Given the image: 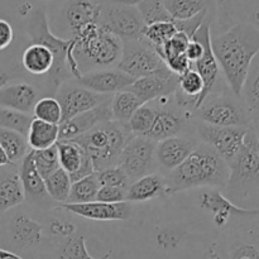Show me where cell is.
<instances>
[{
    "mask_svg": "<svg viewBox=\"0 0 259 259\" xmlns=\"http://www.w3.org/2000/svg\"><path fill=\"white\" fill-rule=\"evenodd\" d=\"M242 100L253 123L259 120V65L250 67L242 90ZM252 123V124H253Z\"/></svg>",
    "mask_w": 259,
    "mask_h": 259,
    "instance_id": "obj_34",
    "label": "cell"
},
{
    "mask_svg": "<svg viewBox=\"0 0 259 259\" xmlns=\"http://www.w3.org/2000/svg\"><path fill=\"white\" fill-rule=\"evenodd\" d=\"M9 164H13V163H10V161H9V158H8L5 151L2 148V147H0V167L9 166Z\"/></svg>",
    "mask_w": 259,
    "mask_h": 259,
    "instance_id": "obj_54",
    "label": "cell"
},
{
    "mask_svg": "<svg viewBox=\"0 0 259 259\" xmlns=\"http://www.w3.org/2000/svg\"><path fill=\"white\" fill-rule=\"evenodd\" d=\"M207 18V9L202 10L199 14L195 15V17L190 18L186 20H174L175 25H176L177 30L179 32L185 33L190 39H192L194 34L196 33V30L201 27L202 23L205 22V19Z\"/></svg>",
    "mask_w": 259,
    "mask_h": 259,
    "instance_id": "obj_48",
    "label": "cell"
},
{
    "mask_svg": "<svg viewBox=\"0 0 259 259\" xmlns=\"http://www.w3.org/2000/svg\"><path fill=\"white\" fill-rule=\"evenodd\" d=\"M194 114L210 125L250 126L253 123L242 98L233 93L209 95Z\"/></svg>",
    "mask_w": 259,
    "mask_h": 259,
    "instance_id": "obj_7",
    "label": "cell"
},
{
    "mask_svg": "<svg viewBox=\"0 0 259 259\" xmlns=\"http://www.w3.org/2000/svg\"><path fill=\"white\" fill-rule=\"evenodd\" d=\"M229 166L210 146L202 143L171 171L167 180V195L197 187L225 189L229 180Z\"/></svg>",
    "mask_w": 259,
    "mask_h": 259,
    "instance_id": "obj_2",
    "label": "cell"
},
{
    "mask_svg": "<svg viewBox=\"0 0 259 259\" xmlns=\"http://www.w3.org/2000/svg\"><path fill=\"white\" fill-rule=\"evenodd\" d=\"M100 187L98 172H94L78 181L72 182L70 195L65 204H85V202L95 201Z\"/></svg>",
    "mask_w": 259,
    "mask_h": 259,
    "instance_id": "obj_32",
    "label": "cell"
},
{
    "mask_svg": "<svg viewBox=\"0 0 259 259\" xmlns=\"http://www.w3.org/2000/svg\"><path fill=\"white\" fill-rule=\"evenodd\" d=\"M24 200V189L17 164L0 167V212L19 206Z\"/></svg>",
    "mask_w": 259,
    "mask_h": 259,
    "instance_id": "obj_23",
    "label": "cell"
},
{
    "mask_svg": "<svg viewBox=\"0 0 259 259\" xmlns=\"http://www.w3.org/2000/svg\"><path fill=\"white\" fill-rule=\"evenodd\" d=\"M33 120L29 114H23L12 109L0 106V128L10 129L27 137L28 129Z\"/></svg>",
    "mask_w": 259,
    "mask_h": 259,
    "instance_id": "obj_41",
    "label": "cell"
},
{
    "mask_svg": "<svg viewBox=\"0 0 259 259\" xmlns=\"http://www.w3.org/2000/svg\"><path fill=\"white\" fill-rule=\"evenodd\" d=\"M252 126H253V129H254V131H255V133H257V136H258V138H259V120L258 121H254V123L252 124Z\"/></svg>",
    "mask_w": 259,
    "mask_h": 259,
    "instance_id": "obj_57",
    "label": "cell"
},
{
    "mask_svg": "<svg viewBox=\"0 0 259 259\" xmlns=\"http://www.w3.org/2000/svg\"><path fill=\"white\" fill-rule=\"evenodd\" d=\"M113 2L123 3V4H128V5H137L141 0H113Z\"/></svg>",
    "mask_w": 259,
    "mask_h": 259,
    "instance_id": "obj_56",
    "label": "cell"
},
{
    "mask_svg": "<svg viewBox=\"0 0 259 259\" xmlns=\"http://www.w3.org/2000/svg\"><path fill=\"white\" fill-rule=\"evenodd\" d=\"M172 20H186L207 9L205 0H163Z\"/></svg>",
    "mask_w": 259,
    "mask_h": 259,
    "instance_id": "obj_36",
    "label": "cell"
},
{
    "mask_svg": "<svg viewBox=\"0 0 259 259\" xmlns=\"http://www.w3.org/2000/svg\"><path fill=\"white\" fill-rule=\"evenodd\" d=\"M43 225L24 212H15L8 223V235L19 249H29L40 243Z\"/></svg>",
    "mask_w": 259,
    "mask_h": 259,
    "instance_id": "obj_21",
    "label": "cell"
},
{
    "mask_svg": "<svg viewBox=\"0 0 259 259\" xmlns=\"http://www.w3.org/2000/svg\"><path fill=\"white\" fill-rule=\"evenodd\" d=\"M202 89H204L202 78L192 68H190L189 71L179 76V86H177L176 93L181 94V95L186 96L189 99H192L195 104H196V100L200 96V94L202 93Z\"/></svg>",
    "mask_w": 259,
    "mask_h": 259,
    "instance_id": "obj_43",
    "label": "cell"
},
{
    "mask_svg": "<svg viewBox=\"0 0 259 259\" xmlns=\"http://www.w3.org/2000/svg\"><path fill=\"white\" fill-rule=\"evenodd\" d=\"M98 25L101 29L118 37L121 42L141 38L146 27L136 5L123 4L113 0L100 2Z\"/></svg>",
    "mask_w": 259,
    "mask_h": 259,
    "instance_id": "obj_8",
    "label": "cell"
},
{
    "mask_svg": "<svg viewBox=\"0 0 259 259\" xmlns=\"http://www.w3.org/2000/svg\"><path fill=\"white\" fill-rule=\"evenodd\" d=\"M227 191L235 199H245L259 190V138L250 125L237 156L228 163Z\"/></svg>",
    "mask_w": 259,
    "mask_h": 259,
    "instance_id": "obj_5",
    "label": "cell"
},
{
    "mask_svg": "<svg viewBox=\"0 0 259 259\" xmlns=\"http://www.w3.org/2000/svg\"><path fill=\"white\" fill-rule=\"evenodd\" d=\"M48 230L51 235L61 239V238H67L75 234L76 225L65 218L52 217L50 218V223H48Z\"/></svg>",
    "mask_w": 259,
    "mask_h": 259,
    "instance_id": "obj_46",
    "label": "cell"
},
{
    "mask_svg": "<svg viewBox=\"0 0 259 259\" xmlns=\"http://www.w3.org/2000/svg\"><path fill=\"white\" fill-rule=\"evenodd\" d=\"M14 39V30L8 20L0 18V51L9 47Z\"/></svg>",
    "mask_w": 259,
    "mask_h": 259,
    "instance_id": "obj_50",
    "label": "cell"
},
{
    "mask_svg": "<svg viewBox=\"0 0 259 259\" xmlns=\"http://www.w3.org/2000/svg\"><path fill=\"white\" fill-rule=\"evenodd\" d=\"M56 95L62 109V123L78 114L101 105L110 99L109 95L93 93L78 83H62Z\"/></svg>",
    "mask_w": 259,
    "mask_h": 259,
    "instance_id": "obj_13",
    "label": "cell"
},
{
    "mask_svg": "<svg viewBox=\"0 0 259 259\" xmlns=\"http://www.w3.org/2000/svg\"><path fill=\"white\" fill-rule=\"evenodd\" d=\"M205 259H259V232L254 229L220 233L205 247Z\"/></svg>",
    "mask_w": 259,
    "mask_h": 259,
    "instance_id": "obj_9",
    "label": "cell"
},
{
    "mask_svg": "<svg viewBox=\"0 0 259 259\" xmlns=\"http://www.w3.org/2000/svg\"><path fill=\"white\" fill-rule=\"evenodd\" d=\"M136 78L131 77L120 70H99L93 72L82 73L76 82L82 88L100 94V95H110L128 89Z\"/></svg>",
    "mask_w": 259,
    "mask_h": 259,
    "instance_id": "obj_18",
    "label": "cell"
},
{
    "mask_svg": "<svg viewBox=\"0 0 259 259\" xmlns=\"http://www.w3.org/2000/svg\"><path fill=\"white\" fill-rule=\"evenodd\" d=\"M180 234L175 229H166L158 235L159 244L163 247H174L179 243Z\"/></svg>",
    "mask_w": 259,
    "mask_h": 259,
    "instance_id": "obj_52",
    "label": "cell"
},
{
    "mask_svg": "<svg viewBox=\"0 0 259 259\" xmlns=\"http://www.w3.org/2000/svg\"><path fill=\"white\" fill-rule=\"evenodd\" d=\"M167 192V180L158 174H149L132 182L126 192L128 202H143L157 199Z\"/></svg>",
    "mask_w": 259,
    "mask_h": 259,
    "instance_id": "obj_25",
    "label": "cell"
},
{
    "mask_svg": "<svg viewBox=\"0 0 259 259\" xmlns=\"http://www.w3.org/2000/svg\"><path fill=\"white\" fill-rule=\"evenodd\" d=\"M0 147L4 149L10 163L13 164L22 162V159L29 152L27 137L5 128H0Z\"/></svg>",
    "mask_w": 259,
    "mask_h": 259,
    "instance_id": "obj_31",
    "label": "cell"
},
{
    "mask_svg": "<svg viewBox=\"0 0 259 259\" xmlns=\"http://www.w3.org/2000/svg\"><path fill=\"white\" fill-rule=\"evenodd\" d=\"M136 7L146 25L158 22H174L164 8L163 0H141Z\"/></svg>",
    "mask_w": 259,
    "mask_h": 259,
    "instance_id": "obj_40",
    "label": "cell"
},
{
    "mask_svg": "<svg viewBox=\"0 0 259 259\" xmlns=\"http://www.w3.org/2000/svg\"><path fill=\"white\" fill-rule=\"evenodd\" d=\"M163 66L164 62L158 53L143 37L123 42V51L118 63V70L123 71L131 77L136 80L146 77L157 72Z\"/></svg>",
    "mask_w": 259,
    "mask_h": 259,
    "instance_id": "obj_10",
    "label": "cell"
},
{
    "mask_svg": "<svg viewBox=\"0 0 259 259\" xmlns=\"http://www.w3.org/2000/svg\"><path fill=\"white\" fill-rule=\"evenodd\" d=\"M19 176L22 180L23 189H24L25 199L37 206L50 205L51 197L46 191L45 180L40 177L35 168L34 161H33V151L30 149L27 156L22 159L19 167Z\"/></svg>",
    "mask_w": 259,
    "mask_h": 259,
    "instance_id": "obj_22",
    "label": "cell"
},
{
    "mask_svg": "<svg viewBox=\"0 0 259 259\" xmlns=\"http://www.w3.org/2000/svg\"><path fill=\"white\" fill-rule=\"evenodd\" d=\"M58 259H109L110 253H106L101 258H94L86 248V239L83 235H73L67 238H61L56 247Z\"/></svg>",
    "mask_w": 259,
    "mask_h": 259,
    "instance_id": "obj_30",
    "label": "cell"
},
{
    "mask_svg": "<svg viewBox=\"0 0 259 259\" xmlns=\"http://www.w3.org/2000/svg\"><path fill=\"white\" fill-rule=\"evenodd\" d=\"M184 125V114L179 113L172 108H163L162 110H157L153 125L146 134V137L158 143V142L171 138V137H177Z\"/></svg>",
    "mask_w": 259,
    "mask_h": 259,
    "instance_id": "obj_26",
    "label": "cell"
},
{
    "mask_svg": "<svg viewBox=\"0 0 259 259\" xmlns=\"http://www.w3.org/2000/svg\"><path fill=\"white\" fill-rule=\"evenodd\" d=\"M33 161H34L38 174L40 175L43 180H46L53 172H56L60 168L57 146L55 144V146L50 147L47 149L33 151Z\"/></svg>",
    "mask_w": 259,
    "mask_h": 259,
    "instance_id": "obj_42",
    "label": "cell"
},
{
    "mask_svg": "<svg viewBox=\"0 0 259 259\" xmlns=\"http://www.w3.org/2000/svg\"><path fill=\"white\" fill-rule=\"evenodd\" d=\"M192 39L197 40V42H200L202 46H204V55H202V57L200 58L197 62H195L194 65H191L192 70H195L197 73H199L200 77L202 78V82H204L202 93L200 94V96L196 100V104H195V108H194V113H195V111L202 105L205 99L212 94L214 88L218 83V80H219V73H220L219 63H218L211 48V34H210L209 17L205 19V22L202 23L201 27L196 30V33L194 34Z\"/></svg>",
    "mask_w": 259,
    "mask_h": 259,
    "instance_id": "obj_11",
    "label": "cell"
},
{
    "mask_svg": "<svg viewBox=\"0 0 259 259\" xmlns=\"http://www.w3.org/2000/svg\"><path fill=\"white\" fill-rule=\"evenodd\" d=\"M27 32L32 43L43 45L53 53L55 62L52 70L48 73V88L53 94L57 93L58 88L70 76L67 68V53L72 48L75 39H62L51 32L46 12L40 8L34 9L28 17Z\"/></svg>",
    "mask_w": 259,
    "mask_h": 259,
    "instance_id": "obj_4",
    "label": "cell"
},
{
    "mask_svg": "<svg viewBox=\"0 0 259 259\" xmlns=\"http://www.w3.org/2000/svg\"><path fill=\"white\" fill-rule=\"evenodd\" d=\"M177 86H179V76L172 73L164 65L152 75L137 78L125 90L136 94L143 101V104H147L164 96L174 95L177 90Z\"/></svg>",
    "mask_w": 259,
    "mask_h": 259,
    "instance_id": "obj_15",
    "label": "cell"
},
{
    "mask_svg": "<svg viewBox=\"0 0 259 259\" xmlns=\"http://www.w3.org/2000/svg\"><path fill=\"white\" fill-rule=\"evenodd\" d=\"M142 105H143V101L132 91L123 90L114 94L110 103L113 120L121 124H126Z\"/></svg>",
    "mask_w": 259,
    "mask_h": 259,
    "instance_id": "obj_29",
    "label": "cell"
},
{
    "mask_svg": "<svg viewBox=\"0 0 259 259\" xmlns=\"http://www.w3.org/2000/svg\"><path fill=\"white\" fill-rule=\"evenodd\" d=\"M71 182L70 175L63 168H58L57 171L53 172L51 176L45 180L46 191L51 200L58 204H65L68 199V195L71 191Z\"/></svg>",
    "mask_w": 259,
    "mask_h": 259,
    "instance_id": "obj_35",
    "label": "cell"
},
{
    "mask_svg": "<svg viewBox=\"0 0 259 259\" xmlns=\"http://www.w3.org/2000/svg\"><path fill=\"white\" fill-rule=\"evenodd\" d=\"M56 146L61 168L65 169L70 176L77 172L88 153L72 141H57Z\"/></svg>",
    "mask_w": 259,
    "mask_h": 259,
    "instance_id": "obj_33",
    "label": "cell"
},
{
    "mask_svg": "<svg viewBox=\"0 0 259 259\" xmlns=\"http://www.w3.org/2000/svg\"><path fill=\"white\" fill-rule=\"evenodd\" d=\"M110 103L111 98L101 105L61 123L60 131H58V141H72L76 137L82 136L86 132L95 128L100 123L113 120Z\"/></svg>",
    "mask_w": 259,
    "mask_h": 259,
    "instance_id": "obj_17",
    "label": "cell"
},
{
    "mask_svg": "<svg viewBox=\"0 0 259 259\" xmlns=\"http://www.w3.org/2000/svg\"><path fill=\"white\" fill-rule=\"evenodd\" d=\"M33 115L35 119L46 123L56 124V125L62 123V109L57 99L52 96L39 99L33 109Z\"/></svg>",
    "mask_w": 259,
    "mask_h": 259,
    "instance_id": "obj_39",
    "label": "cell"
},
{
    "mask_svg": "<svg viewBox=\"0 0 259 259\" xmlns=\"http://www.w3.org/2000/svg\"><path fill=\"white\" fill-rule=\"evenodd\" d=\"M156 115V108L148 105V104H143V105L133 114V116L129 119L128 123L125 124L129 133H131L132 136L146 137V134L148 133L149 129L153 125Z\"/></svg>",
    "mask_w": 259,
    "mask_h": 259,
    "instance_id": "obj_38",
    "label": "cell"
},
{
    "mask_svg": "<svg viewBox=\"0 0 259 259\" xmlns=\"http://www.w3.org/2000/svg\"><path fill=\"white\" fill-rule=\"evenodd\" d=\"M60 125L33 118L27 134L28 146L32 151H42L55 146L58 141Z\"/></svg>",
    "mask_w": 259,
    "mask_h": 259,
    "instance_id": "obj_28",
    "label": "cell"
},
{
    "mask_svg": "<svg viewBox=\"0 0 259 259\" xmlns=\"http://www.w3.org/2000/svg\"><path fill=\"white\" fill-rule=\"evenodd\" d=\"M177 33V28L174 22H158L146 25L142 37L154 48V51L163 47Z\"/></svg>",
    "mask_w": 259,
    "mask_h": 259,
    "instance_id": "obj_37",
    "label": "cell"
},
{
    "mask_svg": "<svg viewBox=\"0 0 259 259\" xmlns=\"http://www.w3.org/2000/svg\"><path fill=\"white\" fill-rule=\"evenodd\" d=\"M0 259H24V258H23L22 255L17 254V253L12 252V250L0 248Z\"/></svg>",
    "mask_w": 259,
    "mask_h": 259,
    "instance_id": "obj_53",
    "label": "cell"
},
{
    "mask_svg": "<svg viewBox=\"0 0 259 259\" xmlns=\"http://www.w3.org/2000/svg\"><path fill=\"white\" fill-rule=\"evenodd\" d=\"M53 62H55L53 53L46 46L38 43H32L28 46L22 56L23 67L35 76L50 73L53 67Z\"/></svg>",
    "mask_w": 259,
    "mask_h": 259,
    "instance_id": "obj_27",
    "label": "cell"
},
{
    "mask_svg": "<svg viewBox=\"0 0 259 259\" xmlns=\"http://www.w3.org/2000/svg\"><path fill=\"white\" fill-rule=\"evenodd\" d=\"M38 96L39 93L30 83H14L0 90V106L23 114H29L34 109L35 103L39 100Z\"/></svg>",
    "mask_w": 259,
    "mask_h": 259,
    "instance_id": "obj_24",
    "label": "cell"
},
{
    "mask_svg": "<svg viewBox=\"0 0 259 259\" xmlns=\"http://www.w3.org/2000/svg\"><path fill=\"white\" fill-rule=\"evenodd\" d=\"M249 126H218L200 121L197 126L202 142L211 147L227 163L240 151Z\"/></svg>",
    "mask_w": 259,
    "mask_h": 259,
    "instance_id": "obj_12",
    "label": "cell"
},
{
    "mask_svg": "<svg viewBox=\"0 0 259 259\" xmlns=\"http://www.w3.org/2000/svg\"><path fill=\"white\" fill-rule=\"evenodd\" d=\"M200 209L212 214V222L220 229H224L229 224L232 217L252 218L259 214V210L244 209L222 194L219 189L205 190L199 199Z\"/></svg>",
    "mask_w": 259,
    "mask_h": 259,
    "instance_id": "obj_14",
    "label": "cell"
},
{
    "mask_svg": "<svg viewBox=\"0 0 259 259\" xmlns=\"http://www.w3.org/2000/svg\"><path fill=\"white\" fill-rule=\"evenodd\" d=\"M98 179L99 182H100V186H114L128 189L129 185L132 184L125 172L119 166L110 167V168L98 172Z\"/></svg>",
    "mask_w": 259,
    "mask_h": 259,
    "instance_id": "obj_44",
    "label": "cell"
},
{
    "mask_svg": "<svg viewBox=\"0 0 259 259\" xmlns=\"http://www.w3.org/2000/svg\"><path fill=\"white\" fill-rule=\"evenodd\" d=\"M75 39L73 56L78 60L90 62L96 67L118 66L123 51V42L111 33L101 29L99 25L89 28Z\"/></svg>",
    "mask_w": 259,
    "mask_h": 259,
    "instance_id": "obj_6",
    "label": "cell"
},
{
    "mask_svg": "<svg viewBox=\"0 0 259 259\" xmlns=\"http://www.w3.org/2000/svg\"><path fill=\"white\" fill-rule=\"evenodd\" d=\"M100 2L96 0H68L63 14L73 37H78L89 28L98 25Z\"/></svg>",
    "mask_w": 259,
    "mask_h": 259,
    "instance_id": "obj_19",
    "label": "cell"
},
{
    "mask_svg": "<svg viewBox=\"0 0 259 259\" xmlns=\"http://www.w3.org/2000/svg\"><path fill=\"white\" fill-rule=\"evenodd\" d=\"M211 48L230 91L240 98L253 61L259 53V28L252 23L235 24L211 38Z\"/></svg>",
    "mask_w": 259,
    "mask_h": 259,
    "instance_id": "obj_1",
    "label": "cell"
},
{
    "mask_svg": "<svg viewBox=\"0 0 259 259\" xmlns=\"http://www.w3.org/2000/svg\"><path fill=\"white\" fill-rule=\"evenodd\" d=\"M164 65L167 66V68L172 73H175L177 76L182 75V73H185L186 71H189L191 68V63H190L186 53L172 56V57L167 58V60H164Z\"/></svg>",
    "mask_w": 259,
    "mask_h": 259,
    "instance_id": "obj_49",
    "label": "cell"
},
{
    "mask_svg": "<svg viewBox=\"0 0 259 259\" xmlns=\"http://www.w3.org/2000/svg\"><path fill=\"white\" fill-rule=\"evenodd\" d=\"M60 209L96 222H124L132 215V206L128 201L119 204H106L100 201L85 202V204H61Z\"/></svg>",
    "mask_w": 259,
    "mask_h": 259,
    "instance_id": "obj_16",
    "label": "cell"
},
{
    "mask_svg": "<svg viewBox=\"0 0 259 259\" xmlns=\"http://www.w3.org/2000/svg\"><path fill=\"white\" fill-rule=\"evenodd\" d=\"M132 137L125 124L109 120L100 123L82 136L76 137L72 142L77 143L90 156L95 172H100L118 166L121 152Z\"/></svg>",
    "mask_w": 259,
    "mask_h": 259,
    "instance_id": "obj_3",
    "label": "cell"
},
{
    "mask_svg": "<svg viewBox=\"0 0 259 259\" xmlns=\"http://www.w3.org/2000/svg\"><path fill=\"white\" fill-rule=\"evenodd\" d=\"M9 80H10V77L7 75V73L0 72V90H2L3 88H5V86H7V83L9 82Z\"/></svg>",
    "mask_w": 259,
    "mask_h": 259,
    "instance_id": "obj_55",
    "label": "cell"
},
{
    "mask_svg": "<svg viewBox=\"0 0 259 259\" xmlns=\"http://www.w3.org/2000/svg\"><path fill=\"white\" fill-rule=\"evenodd\" d=\"M199 146L195 139L171 137L157 143L154 158L162 168L174 171Z\"/></svg>",
    "mask_w": 259,
    "mask_h": 259,
    "instance_id": "obj_20",
    "label": "cell"
},
{
    "mask_svg": "<svg viewBox=\"0 0 259 259\" xmlns=\"http://www.w3.org/2000/svg\"><path fill=\"white\" fill-rule=\"evenodd\" d=\"M185 53H186L190 63L194 65V63L197 62V61L202 57V55H204V46H202L200 42H197V40L191 39L190 40L189 46H187L186 52Z\"/></svg>",
    "mask_w": 259,
    "mask_h": 259,
    "instance_id": "obj_51",
    "label": "cell"
},
{
    "mask_svg": "<svg viewBox=\"0 0 259 259\" xmlns=\"http://www.w3.org/2000/svg\"><path fill=\"white\" fill-rule=\"evenodd\" d=\"M190 38L187 37L185 33L179 32L177 30L176 34L163 46L159 50H157L156 52L158 53L159 57L162 58V61L164 62V60L167 58L172 57V56H177V55H182V53L186 52V48L190 43Z\"/></svg>",
    "mask_w": 259,
    "mask_h": 259,
    "instance_id": "obj_45",
    "label": "cell"
},
{
    "mask_svg": "<svg viewBox=\"0 0 259 259\" xmlns=\"http://www.w3.org/2000/svg\"><path fill=\"white\" fill-rule=\"evenodd\" d=\"M126 192L128 189L114 186H101L96 195L95 201L106 202V204H119L126 201Z\"/></svg>",
    "mask_w": 259,
    "mask_h": 259,
    "instance_id": "obj_47",
    "label": "cell"
}]
</instances>
